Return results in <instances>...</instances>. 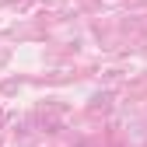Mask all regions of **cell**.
<instances>
[{"label": "cell", "mask_w": 147, "mask_h": 147, "mask_svg": "<svg viewBox=\"0 0 147 147\" xmlns=\"http://www.w3.org/2000/svg\"><path fill=\"white\" fill-rule=\"evenodd\" d=\"M0 123H4V112H0Z\"/></svg>", "instance_id": "cell-1"}]
</instances>
